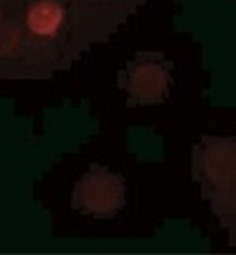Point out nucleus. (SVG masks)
Wrapping results in <instances>:
<instances>
[{"instance_id":"423d86ee","label":"nucleus","mask_w":236,"mask_h":255,"mask_svg":"<svg viewBox=\"0 0 236 255\" xmlns=\"http://www.w3.org/2000/svg\"><path fill=\"white\" fill-rule=\"evenodd\" d=\"M11 38V0H0V68L6 61Z\"/></svg>"},{"instance_id":"39448f33","label":"nucleus","mask_w":236,"mask_h":255,"mask_svg":"<svg viewBox=\"0 0 236 255\" xmlns=\"http://www.w3.org/2000/svg\"><path fill=\"white\" fill-rule=\"evenodd\" d=\"M140 2L142 0H70L74 15L89 46L114 32Z\"/></svg>"},{"instance_id":"f257e3e1","label":"nucleus","mask_w":236,"mask_h":255,"mask_svg":"<svg viewBox=\"0 0 236 255\" xmlns=\"http://www.w3.org/2000/svg\"><path fill=\"white\" fill-rule=\"evenodd\" d=\"M70 0H11V38L2 78H47L87 49Z\"/></svg>"},{"instance_id":"7ed1b4c3","label":"nucleus","mask_w":236,"mask_h":255,"mask_svg":"<svg viewBox=\"0 0 236 255\" xmlns=\"http://www.w3.org/2000/svg\"><path fill=\"white\" fill-rule=\"evenodd\" d=\"M118 85L127 91L130 104L161 102L172 85V64L163 53H138L119 72Z\"/></svg>"},{"instance_id":"20e7f679","label":"nucleus","mask_w":236,"mask_h":255,"mask_svg":"<svg viewBox=\"0 0 236 255\" xmlns=\"http://www.w3.org/2000/svg\"><path fill=\"white\" fill-rule=\"evenodd\" d=\"M125 204V182L106 166L93 164L74 187L72 206L93 218H112Z\"/></svg>"},{"instance_id":"f03ea898","label":"nucleus","mask_w":236,"mask_h":255,"mask_svg":"<svg viewBox=\"0 0 236 255\" xmlns=\"http://www.w3.org/2000/svg\"><path fill=\"white\" fill-rule=\"evenodd\" d=\"M235 138H204L193 153V176L221 221L235 225Z\"/></svg>"}]
</instances>
